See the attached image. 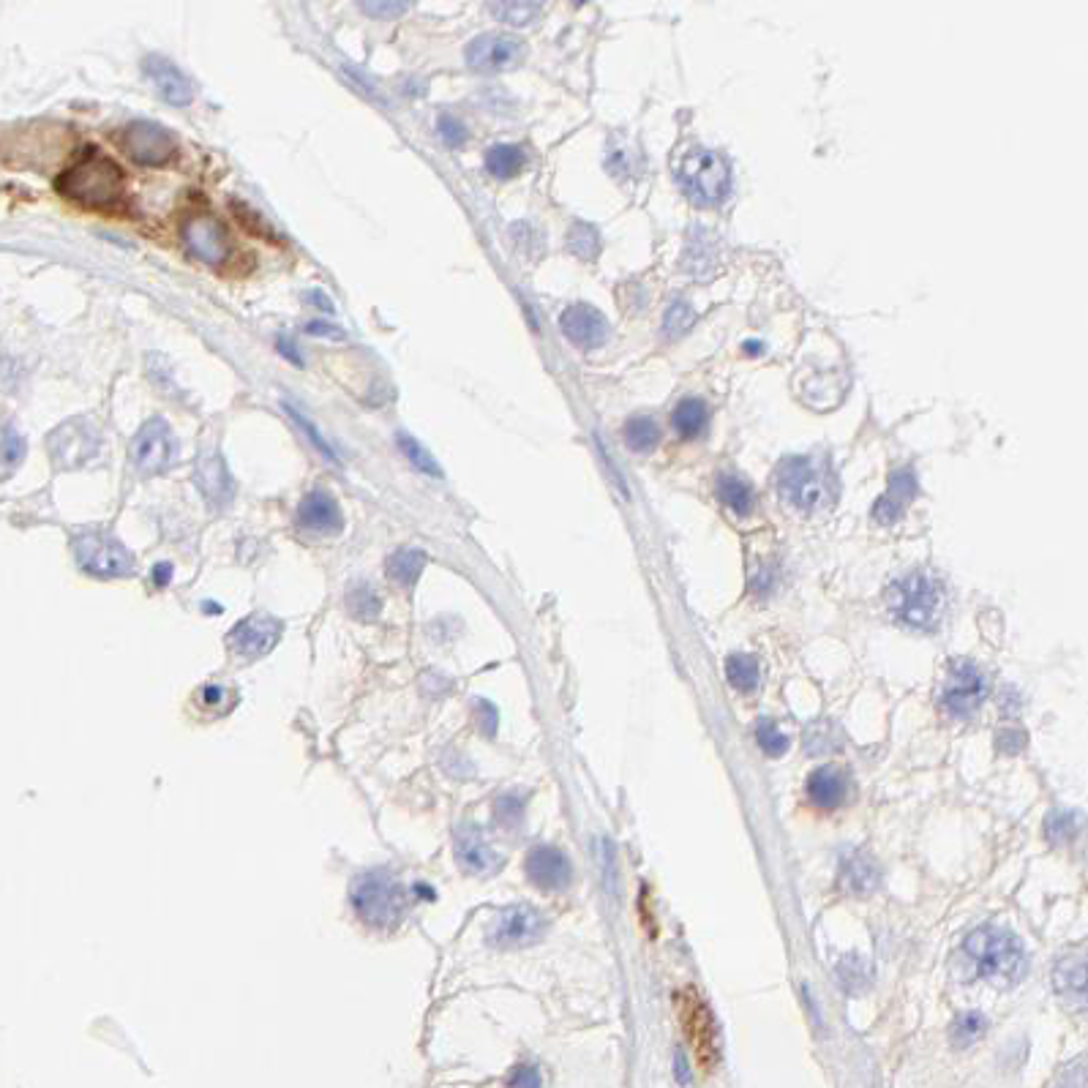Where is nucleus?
<instances>
[{
    "mask_svg": "<svg viewBox=\"0 0 1088 1088\" xmlns=\"http://www.w3.org/2000/svg\"><path fill=\"white\" fill-rule=\"evenodd\" d=\"M55 189L71 202L85 208H112L126 194V178L110 156H101L96 148H85L69 170L60 172Z\"/></svg>",
    "mask_w": 1088,
    "mask_h": 1088,
    "instance_id": "nucleus-1",
    "label": "nucleus"
},
{
    "mask_svg": "<svg viewBox=\"0 0 1088 1088\" xmlns=\"http://www.w3.org/2000/svg\"><path fill=\"white\" fill-rule=\"evenodd\" d=\"M966 955L974 963L979 977L988 979L996 988L1018 985L1029 969V958H1026V949L1018 936H1012L1009 930L996 928V925L974 930L966 939Z\"/></svg>",
    "mask_w": 1088,
    "mask_h": 1088,
    "instance_id": "nucleus-2",
    "label": "nucleus"
},
{
    "mask_svg": "<svg viewBox=\"0 0 1088 1088\" xmlns=\"http://www.w3.org/2000/svg\"><path fill=\"white\" fill-rule=\"evenodd\" d=\"M889 611L911 628H930L941 611V587L925 573H911L889 589Z\"/></svg>",
    "mask_w": 1088,
    "mask_h": 1088,
    "instance_id": "nucleus-3",
    "label": "nucleus"
},
{
    "mask_svg": "<svg viewBox=\"0 0 1088 1088\" xmlns=\"http://www.w3.org/2000/svg\"><path fill=\"white\" fill-rule=\"evenodd\" d=\"M674 170H677V178L685 186V191L701 202H718L729 191V167L715 150H685Z\"/></svg>",
    "mask_w": 1088,
    "mask_h": 1088,
    "instance_id": "nucleus-4",
    "label": "nucleus"
},
{
    "mask_svg": "<svg viewBox=\"0 0 1088 1088\" xmlns=\"http://www.w3.org/2000/svg\"><path fill=\"white\" fill-rule=\"evenodd\" d=\"M778 491L799 510H821L829 505L827 478L808 456H791L780 464Z\"/></svg>",
    "mask_w": 1088,
    "mask_h": 1088,
    "instance_id": "nucleus-5",
    "label": "nucleus"
},
{
    "mask_svg": "<svg viewBox=\"0 0 1088 1088\" xmlns=\"http://www.w3.org/2000/svg\"><path fill=\"white\" fill-rule=\"evenodd\" d=\"M101 431L88 418L66 420L63 426L52 431L50 453L55 467L60 470H77L99 456Z\"/></svg>",
    "mask_w": 1088,
    "mask_h": 1088,
    "instance_id": "nucleus-6",
    "label": "nucleus"
},
{
    "mask_svg": "<svg viewBox=\"0 0 1088 1088\" xmlns=\"http://www.w3.org/2000/svg\"><path fill=\"white\" fill-rule=\"evenodd\" d=\"M178 442L172 434L170 423L161 418H150L140 426L131 440V461L142 475H161L175 464Z\"/></svg>",
    "mask_w": 1088,
    "mask_h": 1088,
    "instance_id": "nucleus-7",
    "label": "nucleus"
},
{
    "mask_svg": "<svg viewBox=\"0 0 1088 1088\" xmlns=\"http://www.w3.org/2000/svg\"><path fill=\"white\" fill-rule=\"evenodd\" d=\"M74 554L82 568L101 579H118V576H129L134 570V557L129 549L118 538L104 535V532H88L77 538Z\"/></svg>",
    "mask_w": 1088,
    "mask_h": 1088,
    "instance_id": "nucleus-8",
    "label": "nucleus"
},
{
    "mask_svg": "<svg viewBox=\"0 0 1088 1088\" xmlns=\"http://www.w3.org/2000/svg\"><path fill=\"white\" fill-rule=\"evenodd\" d=\"M118 142L123 153L131 161L142 164V167H164L178 150V142H175L170 131L159 126V123H150V120L129 123L118 137Z\"/></svg>",
    "mask_w": 1088,
    "mask_h": 1088,
    "instance_id": "nucleus-9",
    "label": "nucleus"
},
{
    "mask_svg": "<svg viewBox=\"0 0 1088 1088\" xmlns=\"http://www.w3.org/2000/svg\"><path fill=\"white\" fill-rule=\"evenodd\" d=\"M355 909L371 925H388L404 914V895L396 881L371 873L355 887Z\"/></svg>",
    "mask_w": 1088,
    "mask_h": 1088,
    "instance_id": "nucleus-10",
    "label": "nucleus"
},
{
    "mask_svg": "<svg viewBox=\"0 0 1088 1088\" xmlns=\"http://www.w3.org/2000/svg\"><path fill=\"white\" fill-rule=\"evenodd\" d=\"M988 690V677L969 660H958L949 669L947 685L941 690V707L947 709L952 718H969L971 712H977L979 704L988 699Z\"/></svg>",
    "mask_w": 1088,
    "mask_h": 1088,
    "instance_id": "nucleus-11",
    "label": "nucleus"
},
{
    "mask_svg": "<svg viewBox=\"0 0 1088 1088\" xmlns=\"http://www.w3.org/2000/svg\"><path fill=\"white\" fill-rule=\"evenodd\" d=\"M464 55H467L470 69L483 71V74H497V71H510L521 66L524 58H527V44L513 33H483V36L470 41Z\"/></svg>",
    "mask_w": 1088,
    "mask_h": 1088,
    "instance_id": "nucleus-12",
    "label": "nucleus"
},
{
    "mask_svg": "<svg viewBox=\"0 0 1088 1088\" xmlns=\"http://www.w3.org/2000/svg\"><path fill=\"white\" fill-rule=\"evenodd\" d=\"M180 232H183V240H186V249L200 262L221 265L224 260H230L232 240L219 216H213V213H194V216L183 221V230Z\"/></svg>",
    "mask_w": 1088,
    "mask_h": 1088,
    "instance_id": "nucleus-13",
    "label": "nucleus"
},
{
    "mask_svg": "<svg viewBox=\"0 0 1088 1088\" xmlns=\"http://www.w3.org/2000/svg\"><path fill=\"white\" fill-rule=\"evenodd\" d=\"M679 1015H682V1026H685V1034H688V1042L696 1059L701 1061V1067H712L718 1061V1026H715V1018L704 1001L688 990L679 996Z\"/></svg>",
    "mask_w": 1088,
    "mask_h": 1088,
    "instance_id": "nucleus-14",
    "label": "nucleus"
},
{
    "mask_svg": "<svg viewBox=\"0 0 1088 1088\" xmlns=\"http://www.w3.org/2000/svg\"><path fill=\"white\" fill-rule=\"evenodd\" d=\"M281 636V622L270 614H251L240 619L230 633V649L240 658H262L276 647Z\"/></svg>",
    "mask_w": 1088,
    "mask_h": 1088,
    "instance_id": "nucleus-15",
    "label": "nucleus"
},
{
    "mask_svg": "<svg viewBox=\"0 0 1088 1088\" xmlns=\"http://www.w3.org/2000/svg\"><path fill=\"white\" fill-rule=\"evenodd\" d=\"M543 928H546V919L540 917L538 911L530 906H513L494 919L491 941L500 947H521V944L538 941Z\"/></svg>",
    "mask_w": 1088,
    "mask_h": 1088,
    "instance_id": "nucleus-16",
    "label": "nucleus"
},
{
    "mask_svg": "<svg viewBox=\"0 0 1088 1088\" xmlns=\"http://www.w3.org/2000/svg\"><path fill=\"white\" fill-rule=\"evenodd\" d=\"M559 328L568 336L576 347H600L606 336H609V322L600 314L595 306L589 303H573L568 309L562 311L559 317Z\"/></svg>",
    "mask_w": 1088,
    "mask_h": 1088,
    "instance_id": "nucleus-17",
    "label": "nucleus"
},
{
    "mask_svg": "<svg viewBox=\"0 0 1088 1088\" xmlns=\"http://www.w3.org/2000/svg\"><path fill=\"white\" fill-rule=\"evenodd\" d=\"M197 486L205 494V500L216 508H224L235 494V480L227 467V461L219 450H205L197 459Z\"/></svg>",
    "mask_w": 1088,
    "mask_h": 1088,
    "instance_id": "nucleus-18",
    "label": "nucleus"
},
{
    "mask_svg": "<svg viewBox=\"0 0 1088 1088\" xmlns=\"http://www.w3.org/2000/svg\"><path fill=\"white\" fill-rule=\"evenodd\" d=\"M142 69H145V74L150 77V82L156 85V90L161 93V99L170 101L172 107H189L191 99H194L191 82L170 58L148 55L145 63H142Z\"/></svg>",
    "mask_w": 1088,
    "mask_h": 1088,
    "instance_id": "nucleus-19",
    "label": "nucleus"
},
{
    "mask_svg": "<svg viewBox=\"0 0 1088 1088\" xmlns=\"http://www.w3.org/2000/svg\"><path fill=\"white\" fill-rule=\"evenodd\" d=\"M298 524L303 530L320 532V535H336L344 527L339 502L328 491H311L298 505Z\"/></svg>",
    "mask_w": 1088,
    "mask_h": 1088,
    "instance_id": "nucleus-20",
    "label": "nucleus"
},
{
    "mask_svg": "<svg viewBox=\"0 0 1088 1088\" xmlns=\"http://www.w3.org/2000/svg\"><path fill=\"white\" fill-rule=\"evenodd\" d=\"M527 876L540 889H565L570 884L573 868L562 851L540 846V849H532L527 857Z\"/></svg>",
    "mask_w": 1088,
    "mask_h": 1088,
    "instance_id": "nucleus-21",
    "label": "nucleus"
},
{
    "mask_svg": "<svg viewBox=\"0 0 1088 1088\" xmlns=\"http://www.w3.org/2000/svg\"><path fill=\"white\" fill-rule=\"evenodd\" d=\"M808 797L813 805H819L824 810L840 808L846 799H849V775L840 767H819L808 778Z\"/></svg>",
    "mask_w": 1088,
    "mask_h": 1088,
    "instance_id": "nucleus-22",
    "label": "nucleus"
},
{
    "mask_svg": "<svg viewBox=\"0 0 1088 1088\" xmlns=\"http://www.w3.org/2000/svg\"><path fill=\"white\" fill-rule=\"evenodd\" d=\"M914 497H917V478H914V472L911 470L892 472L887 494L876 502L873 516H876L879 524H895V521L900 519L903 508H906Z\"/></svg>",
    "mask_w": 1088,
    "mask_h": 1088,
    "instance_id": "nucleus-23",
    "label": "nucleus"
},
{
    "mask_svg": "<svg viewBox=\"0 0 1088 1088\" xmlns=\"http://www.w3.org/2000/svg\"><path fill=\"white\" fill-rule=\"evenodd\" d=\"M840 887L854 898H865L879 887V868L865 854H851L840 865Z\"/></svg>",
    "mask_w": 1088,
    "mask_h": 1088,
    "instance_id": "nucleus-24",
    "label": "nucleus"
},
{
    "mask_svg": "<svg viewBox=\"0 0 1088 1088\" xmlns=\"http://www.w3.org/2000/svg\"><path fill=\"white\" fill-rule=\"evenodd\" d=\"M456 851H459V862L470 873H486V870L497 865V854L483 840L478 829H464L459 835V843H456Z\"/></svg>",
    "mask_w": 1088,
    "mask_h": 1088,
    "instance_id": "nucleus-25",
    "label": "nucleus"
},
{
    "mask_svg": "<svg viewBox=\"0 0 1088 1088\" xmlns=\"http://www.w3.org/2000/svg\"><path fill=\"white\" fill-rule=\"evenodd\" d=\"M1053 982H1056V990L1061 996L1083 1001V996H1086V958H1083V952L1061 958L1056 971H1053Z\"/></svg>",
    "mask_w": 1088,
    "mask_h": 1088,
    "instance_id": "nucleus-26",
    "label": "nucleus"
},
{
    "mask_svg": "<svg viewBox=\"0 0 1088 1088\" xmlns=\"http://www.w3.org/2000/svg\"><path fill=\"white\" fill-rule=\"evenodd\" d=\"M707 420H709L707 404H704L701 399H682L677 407H674V415H671L674 429H677L685 440L699 437L701 431L707 429Z\"/></svg>",
    "mask_w": 1088,
    "mask_h": 1088,
    "instance_id": "nucleus-27",
    "label": "nucleus"
},
{
    "mask_svg": "<svg viewBox=\"0 0 1088 1088\" xmlns=\"http://www.w3.org/2000/svg\"><path fill=\"white\" fill-rule=\"evenodd\" d=\"M426 568V554L418 549H399L388 559V576L399 587H412Z\"/></svg>",
    "mask_w": 1088,
    "mask_h": 1088,
    "instance_id": "nucleus-28",
    "label": "nucleus"
},
{
    "mask_svg": "<svg viewBox=\"0 0 1088 1088\" xmlns=\"http://www.w3.org/2000/svg\"><path fill=\"white\" fill-rule=\"evenodd\" d=\"M524 150L519 145H491L486 150V170L494 178H516L524 170Z\"/></svg>",
    "mask_w": 1088,
    "mask_h": 1088,
    "instance_id": "nucleus-29",
    "label": "nucleus"
},
{
    "mask_svg": "<svg viewBox=\"0 0 1088 1088\" xmlns=\"http://www.w3.org/2000/svg\"><path fill=\"white\" fill-rule=\"evenodd\" d=\"M25 453H28L25 437L9 423H0V478H9L22 464Z\"/></svg>",
    "mask_w": 1088,
    "mask_h": 1088,
    "instance_id": "nucleus-30",
    "label": "nucleus"
},
{
    "mask_svg": "<svg viewBox=\"0 0 1088 1088\" xmlns=\"http://www.w3.org/2000/svg\"><path fill=\"white\" fill-rule=\"evenodd\" d=\"M718 497L729 510L737 516H748L753 510V489L737 475H720L718 478Z\"/></svg>",
    "mask_w": 1088,
    "mask_h": 1088,
    "instance_id": "nucleus-31",
    "label": "nucleus"
},
{
    "mask_svg": "<svg viewBox=\"0 0 1088 1088\" xmlns=\"http://www.w3.org/2000/svg\"><path fill=\"white\" fill-rule=\"evenodd\" d=\"M726 677H729L731 688H737L739 693H750V690L759 685V660L753 658V655H731L726 660Z\"/></svg>",
    "mask_w": 1088,
    "mask_h": 1088,
    "instance_id": "nucleus-32",
    "label": "nucleus"
},
{
    "mask_svg": "<svg viewBox=\"0 0 1088 1088\" xmlns=\"http://www.w3.org/2000/svg\"><path fill=\"white\" fill-rule=\"evenodd\" d=\"M396 442H399L401 453L407 456V461H410L415 470H420L423 475H431V478H442V467L437 464V459L431 456V450L423 448L412 434L399 431V434H396Z\"/></svg>",
    "mask_w": 1088,
    "mask_h": 1088,
    "instance_id": "nucleus-33",
    "label": "nucleus"
},
{
    "mask_svg": "<svg viewBox=\"0 0 1088 1088\" xmlns=\"http://www.w3.org/2000/svg\"><path fill=\"white\" fill-rule=\"evenodd\" d=\"M489 11L505 25H532L538 20L543 6L540 3H527V0H510V3H491Z\"/></svg>",
    "mask_w": 1088,
    "mask_h": 1088,
    "instance_id": "nucleus-34",
    "label": "nucleus"
},
{
    "mask_svg": "<svg viewBox=\"0 0 1088 1088\" xmlns=\"http://www.w3.org/2000/svg\"><path fill=\"white\" fill-rule=\"evenodd\" d=\"M658 437V423L647 418V415H636V418H630L625 423V442H628V448L644 453V450H652L658 445Z\"/></svg>",
    "mask_w": 1088,
    "mask_h": 1088,
    "instance_id": "nucleus-35",
    "label": "nucleus"
},
{
    "mask_svg": "<svg viewBox=\"0 0 1088 1088\" xmlns=\"http://www.w3.org/2000/svg\"><path fill=\"white\" fill-rule=\"evenodd\" d=\"M568 249L579 257V260H595L600 251V238L595 227L589 224H576L573 230L568 232Z\"/></svg>",
    "mask_w": 1088,
    "mask_h": 1088,
    "instance_id": "nucleus-36",
    "label": "nucleus"
},
{
    "mask_svg": "<svg viewBox=\"0 0 1088 1088\" xmlns=\"http://www.w3.org/2000/svg\"><path fill=\"white\" fill-rule=\"evenodd\" d=\"M347 606H350L352 614L360 619L377 617L382 609L380 595H377L369 584H358V587H352L350 595H347Z\"/></svg>",
    "mask_w": 1088,
    "mask_h": 1088,
    "instance_id": "nucleus-37",
    "label": "nucleus"
},
{
    "mask_svg": "<svg viewBox=\"0 0 1088 1088\" xmlns=\"http://www.w3.org/2000/svg\"><path fill=\"white\" fill-rule=\"evenodd\" d=\"M756 739H759L761 753L769 756V759H778V756H783V753L789 750V737H786V734H780V729L772 723V720H759V726H756Z\"/></svg>",
    "mask_w": 1088,
    "mask_h": 1088,
    "instance_id": "nucleus-38",
    "label": "nucleus"
},
{
    "mask_svg": "<svg viewBox=\"0 0 1088 1088\" xmlns=\"http://www.w3.org/2000/svg\"><path fill=\"white\" fill-rule=\"evenodd\" d=\"M982 1034H985V1018H982L979 1012H963V1015L955 1020V1026H952V1042L960 1045V1048H966V1045H971V1042H977Z\"/></svg>",
    "mask_w": 1088,
    "mask_h": 1088,
    "instance_id": "nucleus-39",
    "label": "nucleus"
},
{
    "mask_svg": "<svg viewBox=\"0 0 1088 1088\" xmlns=\"http://www.w3.org/2000/svg\"><path fill=\"white\" fill-rule=\"evenodd\" d=\"M838 979H840V985H843L846 990H854V993H857V990H865L870 982L868 963L859 958H843L838 966Z\"/></svg>",
    "mask_w": 1088,
    "mask_h": 1088,
    "instance_id": "nucleus-40",
    "label": "nucleus"
},
{
    "mask_svg": "<svg viewBox=\"0 0 1088 1088\" xmlns=\"http://www.w3.org/2000/svg\"><path fill=\"white\" fill-rule=\"evenodd\" d=\"M693 322H696V311H693V306L685 303V300H677V303H671V309L666 311V320H663V325H666V333L674 339V336H682L685 330H690Z\"/></svg>",
    "mask_w": 1088,
    "mask_h": 1088,
    "instance_id": "nucleus-41",
    "label": "nucleus"
},
{
    "mask_svg": "<svg viewBox=\"0 0 1088 1088\" xmlns=\"http://www.w3.org/2000/svg\"><path fill=\"white\" fill-rule=\"evenodd\" d=\"M360 11L369 14L371 20H399L401 14L410 11V3H396V0H380V3H360Z\"/></svg>",
    "mask_w": 1088,
    "mask_h": 1088,
    "instance_id": "nucleus-42",
    "label": "nucleus"
},
{
    "mask_svg": "<svg viewBox=\"0 0 1088 1088\" xmlns=\"http://www.w3.org/2000/svg\"><path fill=\"white\" fill-rule=\"evenodd\" d=\"M437 129H440V137L445 145H450V148H461L464 142H467V129H464V123L461 120H456L453 115H442L440 120H437Z\"/></svg>",
    "mask_w": 1088,
    "mask_h": 1088,
    "instance_id": "nucleus-43",
    "label": "nucleus"
},
{
    "mask_svg": "<svg viewBox=\"0 0 1088 1088\" xmlns=\"http://www.w3.org/2000/svg\"><path fill=\"white\" fill-rule=\"evenodd\" d=\"M1045 829H1048L1050 840H1067L1075 835V813H1067V810H1059L1053 813L1048 821H1045Z\"/></svg>",
    "mask_w": 1088,
    "mask_h": 1088,
    "instance_id": "nucleus-44",
    "label": "nucleus"
},
{
    "mask_svg": "<svg viewBox=\"0 0 1088 1088\" xmlns=\"http://www.w3.org/2000/svg\"><path fill=\"white\" fill-rule=\"evenodd\" d=\"M284 410L290 412V418L295 420V423H298L300 429L306 431V437H309V440L314 442V448H320V450H322V456H325V459H328V461H336V453H333V448H330L328 442H325V437H322L320 431L314 429V423H311L309 418H303V415H300L298 410H292V407H284Z\"/></svg>",
    "mask_w": 1088,
    "mask_h": 1088,
    "instance_id": "nucleus-45",
    "label": "nucleus"
},
{
    "mask_svg": "<svg viewBox=\"0 0 1088 1088\" xmlns=\"http://www.w3.org/2000/svg\"><path fill=\"white\" fill-rule=\"evenodd\" d=\"M521 810H524V802L516 794H508L497 802V819L502 824H516L521 819Z\"/></svg>",
    "mask_w": 1088,
    "mask_h": 1088,
    "instance_id": "nucleus-46",
    "label": "nucleus"
},
{
    "mask_svg": "<svg viewBox=\"0 0 1088 1088\" xmlns=\"http://www.w3.org/2000/svg\"><path fill=\"white\" fill-rule=\"evenodd\" d=\"M510 1088H543V1078L535 1067H516L510 1075Z\"/></svg>",
    "mask_w": 1088,
    "mask_h": 1088,
    "instance_id": "nucleus-47",
    "label": "nucleus"
},
{
    "mask_svg": "<svg viewBox=\"0 0 1088 1088\" xmlns=\"http://www.w3.org/2000/svg\"><path fill=\"white\" fill-rule=\"evenodd\" d=\"M1056 1088H1086V1064L1075 1061L1072 1067L1064 1069V1075L1059 1078Z\"/></svg>",
    "mask_w": 1088,
    "mask_h": 1088,
    "instance_id": "nucleus-48",
    "label": "nucleus"
},
{
    "mask_svg": "<svg viewBox=\"0 0 1088 1088\" xmlns=\"http://www.w3.org/2000/svg\"><path fill=\"white\" fill-rule=\"evenodd\" d=\"M306 333L309 336H320V339H344V330L330 325V322H309Z\"/></svg>",
    "mask_w": 1088,
    "mask_h": 1088,
    "instance_id": "nucleus-49",
    "label": "nucleus"
},
{
    "mask_svg": "<svg viewBox=\"0 0 1088 1088\" xmlns=\"http://www.w3.org/2000/svg\"><path fill=\"white\" fill-rule=\"evenodd\" d=\"M999 742H1001V750H1007V753H1018L1020 745H1026V737H1023L1020 731H1007Z\"/></svg>",
    "mask_w": 1088,
    "mask_h": 1088,
    "instance_id": "nucleus-50",
    "label": "nucleus"
},
{
    "mask_svg": "<svg viewBox=\"0 0 1088 1088\" xmlns=\"http://www.w3.org/2000/svg\"><path fill=\"white\" fill-rule=\"evenodd\" d=\"M221 696H224V699L230 696L227 688H221V685H208V688L202 690V704H205V707H216Z\"/></svg>",
    "mask_w": 1088,
    "mask_h": 1088,
    "instance_id": "nucleus-51",
    "label": "nucleus"
},
{
    "mask_svg": "<svg viewBox=\"0 0 1088 1088\" xmlns=\"http://www.w3.org/2000/svg\"><path fill=\"white\" fill-rule=\"evenodd\" d=\"M674 1078H677L682 1086H688L690 1083V1067H688V1059H685V1053H677V1059H674Z\"/></svg>",
    "mask_w": 1088,
    "mask_h": 1088,
    "instance_id": "nucleus-52",
    "label": "nucleus"
},
{
    "mask_svg": "<svg viewBox=\"0 0 1088 1088\" xmlns=\"http://www.w3.org/2000/svg\"><path fill=\"white\" fill-rule=\"evenodd\" d=\"M172 579V568L167 565V562H161V565H156V570H153V581H156V587H167V581Z\"/></svg>",
    "mask_w": 1088,
    "mask_h": 1088,
    "instance_id": "nucleus-53",
    "label": "nucleus"
},
{
    "mask_svg": "<svg viewBox=\"0 0 1088 1088\" xmlns=\"http://www.w3.org/2000/svg\"><path fill=\"white\" fill-rule=\"evenodd\" d=\"M279 352L284 355V358L290 360V363H295V366H303V358H300L298 352L292 350V344L287 339H279Z\"/></svg>",
    "mask_w": 1088,
    "mask_h": 1088,
    "instance_id": "nucleus-54",
    "label": "nucleus"
},
{
    "mask_svg": "<svg viewBox=\"0 0 1088 1088\" xmlns=\"http://www.w3.org/2000/svg\"><path fill=\"white\" fill-rule=\"evenodd\" d=\"M309 300H314L311 306H322V309L328 311V314H333V303H330V300L325 298L322 292H309Z\"/></svg>",
    "mask_w": 1088,
    "mask_h": 1088,
    "instance_id": "nucleus-55",
    "label": "nucleus"
}]
</instances>
